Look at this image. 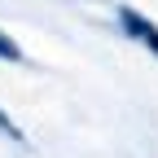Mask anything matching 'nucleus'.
I'll use <instances>...</instances> for the list:
<instances>
[{
  "instance_id": "1",
  "label": "nucleus",
  "mask_w": 158,
  "mask_h": 158,
  "mask_svg": "<svg viewBox=\"0 0 158 158\" xmlns=\"http://www.w3.org/2000/svg\"><path fill=\"white\" fill-rule=\"evenodd\" d=\"M118 22H123L127 27V35L132 40H145V44L158 53V27L149 22V18H141V13H132V9H123V13H118Z\"/></svg>"
},
{
  "instance_id": "2",
  "label": "nucleus",
  "mask_w": 158,
  "mask_h": 158,
  "mask_svg": "<svg viewBox=\"0 0 158 158\" xmlns=\"http://www.w3.org/2000/svg\"><path fill=\"white\" fill-rule=\"evenodd\" d=\"M0 57H9V62H18V48L9 44V40H5V35H0Z\"/></svg>"
}]
</instances>
